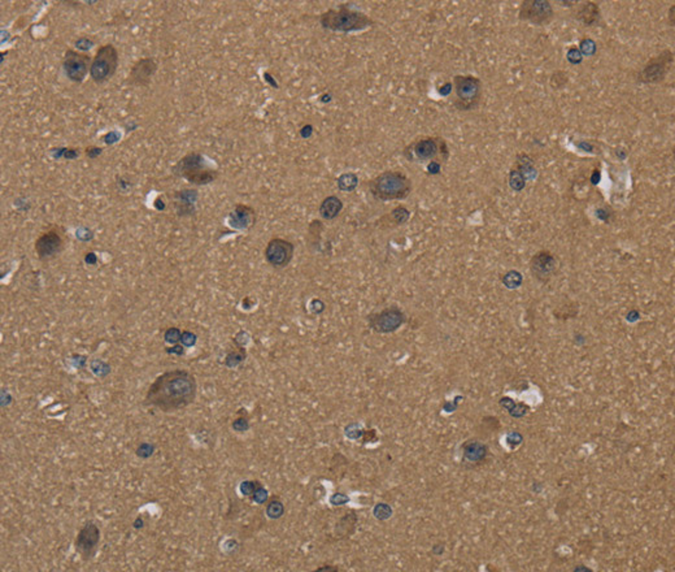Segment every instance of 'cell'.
I'll list each match as a JSON object with an SVG mask.
<instances>
[{"label":"cell","instance_id":"obj_1","mask_svg":"<svg viewBox=\"0 0 675 572\" xmlns=\"http://www.w3.org/2000/svg\"><path fill=\"white\" fill-rule=\"evenodd\" d=\"M196 378L191 372L172 369L164 372L149 385L144 403L163 412H174L191 405L196 398Z\"/></svg>","mask_w":675,"mask_h":572},{"label":"cell","instance_id":"obj_2","mask_svg":"<svg viewBox=\"0 0 675 572\" xmlns=\"http://www.w3.org/2000/svg\"><path fill=\"white\" fill-rule=\"evenodd\" d=\"M369 192L376 201H404L412 193V181L403 172L387 170L370 179Z\"/></svg>","mask_w":675,"mask_h":572},{"label":"cell","instance_id":"obj_3","mask_svg":"<svg viewBox=\"0 0 675 572\" xmlns=\"http://www.w3.org/2000/svg\"><path fill=\"white\" fill-rule=\"evenodd\" d=\"M320 24L324 29L331 31H361L373 25V20L361 11L340 4L338 10H329L320 16Z\"/></svg>","mask_w":675,"mask_h":572},{"label":"cell","instance_id":"obj_4","mask_svg":"<svg viewBox=\"0 0 675 572\" xmlns=\"http://www.w3.org/2000/svg\"><path fill=\"white\" fill-rule=\"evenodd\" d=\"M404 155L408 160L417 161V163L436 161L438 156H440L441 163H444L449 158V150H448L447 142L444 138L421 137L405 147Z\"/></svg>","mask_w":675,"mask_h":572},{"label":"cell","instance_id":"obj_5","mask_svg":"<svg viewBox=\"0 0 675 572\" xmlns=\"http://www.w3.org/2000/svg\"><path fill=\"white\" fill-rule=\"evenodd\" d=\"M454 107L461 112L475 109L482 99L483 84L481 78L472 75H459L454 77Z\"/></svg>","mask_w":675,"mask_h":572},{"label":"cell","instance_id":"obj_6","mask_svg":"<svg viewBox=\"0 0 675 572\" xmlns=\"http://www.w3.org/2000/svg\"><path fill=\"white\" fill-rule=\"evenodd\" d=\"M177 173L194 185H208L217 178V172L204 165V158L197 152H191L179 160Z\"/></svg>","mask_w":675,"mask_h":572},{"label":"cell","instance_id":"obj_7","mask_svg":"<svg viewBox=\"0 0 675 572\" xmlns=\"http://www.w3.org/2000/svg\"><path fill=\"white\" fill-rule=\"evenodd\" d=\"M118 68V52L113 44H104L99 47L94 56L90 77L98 85H102L111 80Z\"/></svg>","mask_w":675,"mask_h":572},{"label":"cell","instance_id":"obj_8","mask_svg":"<svg viewBox=\"0 0 675 572\" xmlns=\"http://www.w3.org/2000/svg\"><path fill=\"white\" fill-rule=\"evenodd\" d=\"M674 64V53L670 50H663L662 52L648 60L638 73L636 81L640 84L654 85L661 84L669 75Z\"/></svg>","mask_w":675,"mask_h":572},{"label":"cell","instance_id":"obj_9","mask_svg":"<svg viewBox=\"0 0 675 572\" xmlns=\"http://www.w3.org/2000/svg\"><path fill=\"white\" fill-rule=\"evenodd\" d=\"M555 17L552 4L548 0H524L518 10V19L533 25H548Z\"/></svg>","mask_w":675,"mask_h":572},{"label":"cell","instance_id":"obj_10","mask_svg":"<svg viewBox=\"0 0 675 572\" xmlns=\"http://www.w3.org/2000/svg\"><path fill=\"white\" fill-rule=\"evenodd\" d=\"M407 322V316L399 307L392 306L382 309L381 312L370 313L367 316L369 328L377 333H394Z\"/></svg>","mask_w":675,"mask_h":572},{"label":"cell","instance_id":"obj_11","mask_svg":"<svg viewBox=\"0 0 675 572\" xmlns=\"http://www.w3.org/2000/svg\"><path fill=\"white\" fill-rule=\"evenodd\" d=\"M100 542V529L94 522H87L77 533L74 549L84 562H90L98 553Z\"/></svg>","mask_w":675,"mask_h":572},{"label":"cell","instance_id":"obj_12","mask_svg":"<svg viewBox=\"0 0 675 572\" xmlns=\"http://www.w3.org/2000/svg\"><path fill=\"white\" fill-rule=\"evenodd\" d=\"M61 228L49 229L46 233L39 235V238L35 241V252L38 258L42 262H48V260L55 259L57 255L62 252L65 247V241L62 237V233H60Z\"/></svg>","mask_w":675,"mask_h":572},{"label":"cell","instance_id":"obj_13","mask_svg":"<svg viewBox=\"0 0 675 572\" xmlns=\"http://www.w3.org/2000/svg\"><path fill=\"white\" fill-rule=\"evenodd\" d=\"M91 62L93 60L89 53L68 50L65 52L64 60H62L65 76L76 84H81V82H84L87 73L90 72Z\"/></svg>","mask_w":675,"mask_h":572},{"label":"cell","instance_id":"obj_14","mask_svg":"<svg viewBox=\"0 0 675 572\" xmlns=\"http://www.w3.org/2000/svg\"><path fill=\"white\" fill-rule=\"evenodd\" d=\"M295 252V244L283 238H273L268 242L265 248V260L269 266L275 269L286 268L291 263Z\"/></svg>","mask_w":675,"mask_h":572},{"label":"cell","instance_id":"obj_15","mask_svg":"<svg viewBox=\"0 0 675 572\" xmlns=\"http://www.w3.org/2000/svg\"><path fill=\"white\" fill-rule=\"evenodd\" d=\"M530 272L537 281L546 284L558 271V259L548 250H540L530 259Z\"/></svg>","mask_w":675,"mask_h":572},{"label":"cell","instance_id":"obj_16","mask_svg":"<svg viewBox=\"0 0 675 572\" xmlns=\"http://www.w3.org/2000/svg\"><path fill=\"white\" fill-rule=\"evenodd\" d=\"M158 72V62L152 57H142L131 67L127 84L135 87H147Z\"/></svg>","mask_w":675,"mask_h":572},{"label":"cell","instance_id":"obj_17","mask_svg":"<svg viewBox=\"0 0 675 572\" xmlns=\"http://www.w3.org/2000/svg\"><path fill=\"white\" fill-rule=\"evenodd\" d=\"M575 19L583 24L587 28H593L597 26L602 21V11L598 4L595 2H583L580 6H578Z\"/></svg>","mask_w":675,"mask_h":572},{"label":"cell","instance_id":"obj_18","mask_svg":"<svg viewBox=\"0 0 675 572\" xmlns=\"http://www.w3.org/2000/svg\"><path fill=\"white\" fill-rule=\"evenodd\" d=\"M230 225L237 229H248L256 223V212L250 206L238 204L234 212L230 215Z\"/></svg>","mask_w":675,"mask_h":572},{"label":"cell","instance_id":"obj_19","mask_svg":"<svg viewBox=\"0 0 675 572\" xmlns=\"http://www.w3.org/2000/svg\"><path fill=\"white\" fill-rule=\"evenodd\" d=\"M463 454L469 463H481L488 455V446L478 439H469L464 442Z\"/></svg>","mask_w":675,"mask_h":572},{"label":"cell","instance_id":"obj_20","mask_svg":"<svg viewBox=\"0 0 675 572\" xmlns=\"http://www.w3.org/2000/svg\"><path fill=\"white\" fill-rule=\"evenodd\" d=\"M342 210H343L342 199L335 197V195H330V197H327V198H325L324 201H322L320 208H318V212H320L322 219L334 220L339 216Z\"/></svg>","mask_w":675,"mask_h":572},{"label":"cell","instance_id":"obj_21","mask_svg":"<svg viewBox=\"0 0 675 572\" xmlns=\"http://www.w3.org/2000/svg\"><path fill=\"white\" fill-rule=\"evenodd\" d=\"M410 217V212L404 207V206H398V207H395L391 212L383 216L382 219L380 220V225L383 226H396V225H401V224H405L409 220Z\"/></svg>","mask_w":675,"mask_h":572},{"label":"cell","instance_id":"obj_22","mask_svg":"<svg viewBox=\"0 0 675 572\" xmlns=\"http://www.w3.org/2000/svg\"><path fill=\"white\" fill-rule=\"evenodd\" d=\"M515 169H518L521 172L522 174L524 176V178L528 179H534L537 178L538 176V170L535 168V164H534L533 159L529 156L528 154H519L517 155V158H515Z\"/></svg>","mask_w":675,"mask_h":572},{"label":"cell","instance_id":"obj_23","mask_svg":"<svg viewBox=\"0 0 675 572\" xmlns=\"http://www.w3.org/2000/svg\"><path fill=\"white\" fill-rule=\"evenodd\" d=\"M500 405L503 406L504 408H506L509 411V414L514 416V418H522L524 415L529 412V406L524 405V403H515L513 399L508 398V397H504L500 401Z\"/></svg>","mask_w":675,"mask_h":572},{"label":"cell","instance_id":"obj_24","mask_svg":"<svg viewBox=\"0 0 675 572\" xmlns=\"http://www.w3.org/2000/svg\"><path fill=\"white\" fill-rule=\"evenodd\" d=\"M501 282L504 284L506 289H518L523 282V276H522L521 272H518V271H508L506 273H504L503 277H501Z\"/></svg>","mask_w":675,"mask_h":572},{"label":"cell","instance_id":"obj_25","mask_svg":"<svg viewBox=\"0 0 675 572\" xmlns=\"http://www.w3.org/2000/svg\"><path fill=\"white\" fill-rule=\"evenodd\" d=\"M338 187L342 192H353L358 185V177L355 173H344L338 178Z\"/></svg>","mask_w":675,"mask_h":572},{"label":"cell","instance_id":"obj_26","mask_svg":"<svg viewBox=\"0 0 675 572\" xmlns=\"http://www.w3.org/2000/svg\"><path fill=\"white\" fill-rule=\"evenodd\" d=\"M526 182H528V179L524 178L523 174L513 167L510 172H509V186L514 192H522L524 189V186H526Z\"/></svg>","mask_w":675,"mask_h":572},{"label":"cell","instance_id":"obj_27","mask_svg":"<svg viewBox=\"0 0 675 572\" xmlns=\"http://www.w3.org/2000/svg\"><path fill=\"white\" fill-rule=\"evenodd\" d=\"M265 513L268 515L269 519H279L282 518V515L284 514V506L281 501H278V499H271L268 504H266Z\"/></svg>","mask_w":675,"mask_h":572},{"label":"cell","instance_id":"obj_28","mask_svg":"<svg viewBox=\"0 0 675 572\" xmlns=\"http://www.w3.org/2000/svg\"><path fill=\"white\" fill-rule=\"evenodd\" d=\"M569 82V76H567L566 72L564 71H556L553 72L551 78H549V85L552 87L553 90H561L564 89L565 86Z\"/></svg>","mask_w":675,"mask_h":572},{"label":"cell","instance_id":"obj_29","mask_svg":"<svg viewBox=\"0 0 675 572\" xmlns=\"http://www.w3.org/2000/svg\"><path fill=\"white\" fill-rule=\"evenodd\" d=\"M578 50L580 51V53H582L583 56L591 57V56L595 55L596 51H597V44H596V42L592 39V38L586 37L580 40Z\"/></svg>","mask_w":675,"mask_h":572},{"label":"cell","instance_id":"obj_30","mask_svg":"<svg viewBox=\"0 0 675 572\" xmlns=\"http://www.w3.org/2000/svg\"><path fill=\"white\" fill-rule=\"evenodd\" d=\"M244 359H246V350L241 347V349L238 350V351H235V353L228 354V356H226L225 359V364L228 365V367H230V368H234V367H237L238 364H241Z\"/></svg>","mask_w":675,"mask_h":572},{"label":"cell","instance_id":"obj_31","mask_svg":"<svg viewBox=\"0 0 675 572\" xmlns=\"http://www.w3.org/2000/svg\"><path fill=\"white\" fill-rule=\"evenodd\" d=\"M155 445L151 442H142L140 445L138 446V449L135 450L136 457L140 458V459H148V458H151L155 453Z\"/></svg>","mask_w":675,"mask_h":572},{"label":"cell","instance_id":"obj_32","mask_svg":"<svg viewBox=\"0 0 675 572\" xmlns=\"http://www.w3.org/2000/svg\"><path fill=\"white\" fill-rule=\"evenodd\" d=\"M374 517L380 520H387L391 518L392 509L387 503H378L373 510Z\"/></svg>","mask_w":675,"mask_h":572},{"label":"cell","instance_id":"obj_33","mask_svg":"<svg viewBox=\"0 0 675 572\" xmlns=\"http://www.w3.org/2000/svg\"><path fill=\"white\" fill-rule=\"evenodd\" d=\"M566 60L571 65H578L583 61V55L578 50V47H570L566 52Z\"/></svg>","mask_w":675,"mask_h":572},{"label":"cell","instance_id":"obj_34","mask_svg":"<svg viewBox=\"0 0 675 572\" xmlns=\"http://www.w3.org/2000/svg\"><path fill=\"white\" fill-rule=\"evenodd\" d=\"M259 485H260V484L257 483V481H251V480H246V481H243V483L241 484V486H239V490H241L242 494L246 495V497H252V494L255 493V490H256L257 486H259Z\"/></svg>","mask_w":675,"mask_h":572},{"label":"cell","instance_id":"obj_35","mask_svg":"<svg viewBox=\"0 0 675 572\" xmlns=\"http://www.w3.org/2000/svg\"><path fill=\"white\" fill-rule=\"evenodd\" d=\"M164 338H165V341H167L168 343L176 345V343L179 342L181 338H182V332L179 331L178 328H169L167 329L165 333H164Z\"/></svg>","mask_w":675,"mask_h":572},{"label":"cell","instance_id":"obj_36","mask_svg":"<svg viewBox=\"0 0 675 572\" xmlns=\"http://www.w3.org/2000/svg\"><path fill=\"white\" fill-rule=\"evenodd\" d=\"M252 499L259 504L265 503L266 499H268V490L264 486L259 485L256 490H255V493L252 494Z\"/></svg>","mask_w":675,"mask_h":572},{"label":"cell","instance_id":"obj_37","mask_svg":"<svg viewBox=\"0 0 675 572\" xmlns=\"http://www.w3.org/2000/svg\"><path fill=\"white\" fill-rule=\"evenodd\" d=\"M233 429L237 430V432L239 433H243L246 432V430L250 429V423H248L247 419L239 418L237 419V420H234V423H233Z\"/></svg>","mask_w":675,"mask_h":572},{"label":"cell","instance_id":"obj_38","mask_svg":"<svg viewBox=\"0 0 675 572\" xmlns=\"http://www.w3.org/2000/svg\"><path fill=\"white\" fill-rule=\"evenodd\" d=\"M181 342L185 345V346L190 347L194 346L195 343H196V336L191 332H183L182 333V338H181Z\"/></svg>","mask_w":675,"mask_h":572},{"label":"cell","instance_id":"obj_39","mask_svg":"<svg viewBox=\"0 0 675 572\" xmlns=\"http://www.w3.org/2000/svg\"><path fill=\"white\" fill-rule=\"evenodd\" d=\"M522 439H523V438H522V436L518 432L509 433L508 437H506V441H508V443L512 446V448H513V446L515 448L517 445H519V443L522 442Z\"/></svg>","mask_w":675,"mask_h":572},{"label":"cell","instance_id":"obj_40","mask_svg":"<svg viewBox=\"0 0 675 572\" xmlns=\"http://www.w3.org/2000/svg\"><path fill=\"white\" fill-rule=\"evenodd\" d=\"M331 503L333 504H344L345 502H348V497L344 494H340V493H336L331 497Z\"/></svg>","mask_w":675,"mask_h":572},{"label":"cell","instance_id":"obj_41","mask_svg":"<svg viewBox=\"0 0 675 572\" xmlns=\"http://www.w3.org/2000/svg\"><path fill=\"white\" fill-rule=\"evenodd\" d=\"M440 167H441L440 161H430L429 165H427V170H429V173L431 174H438L439 172H440Z\"/></svg>","mask_w":675,"mask_h":572},{"label":"cell","instance_id":"obj_42","mask_svg":"<svg viewBox=\"0 0 675 572\" xmlns=\"http://www.w3.org/2000/svg\"><path fill=\"white\" fill-rule=\"evenodd\" d=\"M102 152H103V149H100V147H89V149H86V155L91 159L99 156V155L102 154Z\"/></svg>","mask_w":675,"mask_h":572},{"label":"cell","instance_id":"obj_43","mask_svg":"<svg viewBox=\"0 0 675 572\" xmlns=\"http://www.w3.org/2000/svg\"><path fill=\"white\" fill-rule=\"evenodd\" d=\"M312 133H313V126L312 125H306L300 130V134H302L303 138H308V137H311Z\"/></svg>","mask_w":675,"mask_h":572},{"label":"cell","instance_id":"obj_44","mask_svg":"<svg viewBox=\"0 0 675 572\" xmlns=\"http://www.w3.org/2000/svg\"><path fill=\"white\" fill-rule=\"evenodd\" d=\"M167 351H168V353L178 354V355H183V353H185V351H183V347L179 346V345H176V346L170 347V349H168Z\"/></svg>","mask_w":675,"mask_h":572},{"label":"cell","instance_id":"obj_45","mask_svg":"<svg viewBox=\"0 0 675 572\" xmlns=\"http://www.w3.org/2000/svg\"><path fill=\"white\" fill-rule=\"evenodd\" d=\"M451 91H452V84H451V82H447V84H445L443 87H441L440 94H441V95H444V96H447V95H449Z\"/></svg>","mask_w":675,"mask_h":572},{"label":"cell","instance_id":"obj_46","mask_svg":"<svg viewBox=\"0 0 675 572\" xmlns=\"http://www.w3.org/2000/svg\"><path fill=\"white\" fill-rule=\"evenodd\" d=\"M577 146H578V147H579V149H582L583 151H586V152H587V151L591 152L592 150H593V146L589 145V143H586V142H579Z\"/></svg>","mask_w":675,"mask_h":572},{"label":"cell","instance_id":"obj_47","mask_svg":"<svg viewBox=\"0 0 675 572\" xmlns=\"http://www.w3.org/2000/svg\"><path fill=\"white\" fill-rule=\"evenodd\" d=\"M133 526H134V528H135V529H140V528H143V526H144V522H143V518H142V517H138V518H136V519L134 520Z\"/></svg>","mask_w":675,"mask_h":572},{"label":"cell","instance_id":"obj_48","mask_svg":"<svg viewBox=\"0 0 675 572\" xmlns=\"http://www.w3.org/2000/svg\"><path fill=\"white\" fill-rule=\"evenodd\" d=\"M600 178H602V173H600V170H595V172H593V176L591 177V182L593 183V185H596V183H598Z\"/></svg>","mask_w":675,"mask_h":572},{"label":"cell","instance_id":"obj_49","mask_svg":"<svg viewBox=\"0 0 675 572\" xmlns=\"http://www.w3.org/2000/svg\"><path fill=\"white\" fill-rule=\"evenodd\" d=\"M674 11L675 7L671 6V8L669 10V20H670V25L674 26Z\"/></svg>","mask_w":675,"mask_h":572},{"label":"cell","instance_id":"obj_50","mask_svg":"<svg viewBox=\"0 0 675 572\" xmlns=\"http://www.w3.org/2000/svg\"><path fill=\"white\" fill-rule=\"evenodd\" d=\"M317 571H336V568H329V567H325V568H318Z\"/></svg>","mask_w":675,"mask_h":572}]
</instances>
